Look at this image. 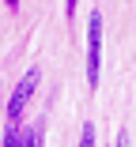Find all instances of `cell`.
Instances as JSON below:
<instances>
[{"mask_svg":"<svg viewBox=\"0 0 136 147\" xmlns=\"http://www.w3.org/2000/svg\"><path fill=\"white\" fill-rule=\"evenodd\" d=\"M98 64H102V11H91L87 19V87H98Z\"/></svg>","mask_w":136,"mask_h":147,"instance_id":"obj_1","label":"cell"},{"mask_svg":"<svg viewBox=\"0 0 136 147\" xmlns=\"http://www.w3.org/2000/svg\"><path fill=\"white\" fill-rule=\"evenodd\" d=\"M79 143H83V147H91V143H95V125H83V132H79Z\"/></svg>","mask_w":136,"mask_h":147,"instance_id":"obj_4","label":"cell"},{"mask_svg":"<svg viewBox=\"0 0 136 147\" xmlns=\"http://www.w3.org/2000/svg\"><path fill=\"white\" fill-rule=\"evenodd\" d=\"M38 79H42L38 68H30V72L19 79V87H15L12 98H8V121H19V117H23V109H26V102H30V94L38 91Z\"/></svg>","mask_w":136,"mask_h":147,"instance_id":"obj_2","label":"cell"},{"mask_svg":"<svg viewBox=\"0 0 136 147\" xmlns=\"http://www.w3.org/2000/svg\"><path fill=\"white\" fill-rule=\"evenodd\" d=\"M64 4H68V15H76V0H64Z\"/></svg>","mask_w":136,"mask_h":147,"instance_id":"obj_5","label":"cell"},{"mask_svg":"<svg viewBox=\"0 0 136 147\" xmlns=\"http://www.w3.org/2000/svg\"><path fill=\"white\" fill-rule=\"evenodd\" d=\"M15 4H19V0H8V8H15Z\"/></svg>","mask_w":136,"mask_h":147,"instance_id":"obj_6","label":"cell"},{"mask_svg":"<svg viewBox=\"0 0 136 147\" xmlns=\"http://www.w3.org/2000/svg\"><path fill=\"white\" fill-rule=\"evenodd\" d=\"M4 143H8V147H23V132H19L15 125H8V128H4Z\"/></svg>","mask_w":136,"mask_h":147,"instance_id":"obj_3","label":"cell"}]
</instances>
